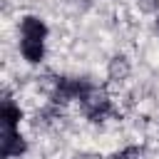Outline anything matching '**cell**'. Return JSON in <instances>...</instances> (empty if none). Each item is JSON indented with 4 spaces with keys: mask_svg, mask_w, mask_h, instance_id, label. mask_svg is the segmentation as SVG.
<instances>
[{
    "mask_svg": "<svg viewBox=\"0 0 159 159\" xmlns=\"http://www.w3.org/2000/svg\"><path fill=\"white\" fill-rule=\"evenodd\" d=\"M45 40H47V25L37 15H25L20 20V52L30 65L42 62L45 57Z\"/></svg>",
    "mask_w": 159,
    "mask_h": 159,
    "instance_id": "1",
    "label": "cell"
},
{
    "mask_svg": "<svg viewBox=\"0 0 159 159\" xmlns=\"http://www.w3.org/2000/svg\"><path fill=\"white\" fill-rule=\"evenodd\" d=\"M94 89V84L89 80H80V77H57L55 82V102H67V99H82Z\"/></svg>",
    "mask_w": 159,
    "mask_h": 159,
    "instance_id": "2",
    "label": "cell"
},
{
    "mask_svg": "<svg viewBox=\"0 0 159 159\" xmlns=\"http://www.w3.org/2000/svg\"><path fill=\"white\" fill-rule=\"evenodd\" d=\"M80 102H82V112H84V114H87V119H92V122H102V119L112 112L109 99H107L102 92H97V87H94L87 97H82Z\"/></svg>",
    "mask_w": 159,
    "mask_h": 159,
    "instance_id": "3",
    "label": "cell"
},
{
    "mask_svg": "<svg viewBox=\"0 0 159 159\" xmlns=\"http://www.w3.org/2000/svg\"><path fill=\"white\" fill-rule=\"evenodd\" d=\"M0 152L2 159H15L27 152V142L22 139L20 129H0Z\"/></svg>",
    "mask_w": 159,
    "mask_h": 159,
    "instance_id": "4",
    "label": "cell"
},
{
    "mask_svg": "<svg viewBox=\"0 0 159 159\" xmlns=\"http://www.w3.org/2000/svg\"><path fill=\"white\" fill-rule=\"evenodd\" d=\"M20 119H22V109L5 94L0 104V129H20Z\"/></svg>",
    "mask_w": 159,
    "mask_h": 159,
    "instance_id": "5",
    "label": "cell"
},
{
    "mask_svg": "<svg viewBox=\"0 0 159 159\" xmlns=\"http://www.w3.org/2000/svg\"><path fill=\"white\" fill-rule=\"evenodd\" d=\"M117 159H142V149L139 147H127L124 152L117 154Z\"/></svg>",
    "mask_w": 159,
    "mask_h": 159,
    "instance_id": "6",
    "label": "cell"
},
{
    "mask_svg": "<svg viewBox=\"0 0 159 159\" xmlns=\"http://www.w3.org/2000/svg\"><path fill=\"white\" fill-rule=\"evenodd\" d=\"M157 27H159V25H157Z\"/></svg>",
    "mask_w": 159,
    "mask_h": 159,
    "instance_id": "7",
    "label": "cell"
}]
</instances>
